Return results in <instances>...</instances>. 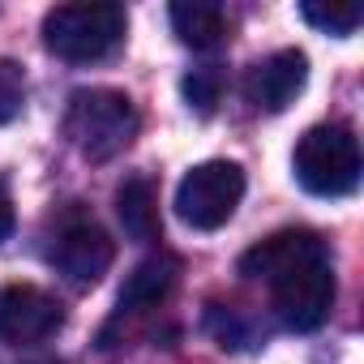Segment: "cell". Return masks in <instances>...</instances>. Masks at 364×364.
Listing matches in <instances>:
<instances>
[{"mask_svg":"<svg viewBox=\"0 0 364 364\" xmlns=\"http://www.w3.org/2000/svg\"><path fill=\"white\" fill-rule=\"evenodd\" d=\"M304 82H309V56L296 48H283V52L262 56L245 73V99L257 112H283L287 103H296Z\"/></svg>","mask_w":364,"mask_h":364,"instance_id":"cell-8","label":"cell"},{"mask_svg":"<svg viewBox=\"0 0 364 364\" xmlns=\"http://www.w3.org/2000/svg\"><path fill=\"white\" fill-rule=\"evenodd\" d=\"M60 326H65V309L43 287H35V283L0 287V343L35 347V343L52 338Z\"/></svg>","mask_w":364,"mask_h":364,"instance_id":"cell-6","label":"cell"},{"mask_svg":"<svg viewBox=\"0 0 364 364\" xmlns=\"http://www.w3.org/2000/svg\"><path fill=\"white\" fill-rule=\"evenodd\" d=\"M124 31L120 5H56L43 18V48L69 65H95L124 43Z\"/></svg>","mask_w":364,"mask_h":364,"instance_id":"cell-2","label":"cell"},{"mask_svg":"<svg viewBox=\"0 0 364 364\" xmlns=\"http://www.w3.org/2000/svg\"><path fill=\"white\" fill-rule=\"evenodd\" d=\"M326 245L317 232L309 228H287V232H274L266 240H257L245 257H240V274L245 279H262V283H274L279 274H287L291 266L309 262V257H321Z\"/></svg>","mask_w":364,"mask_h":364,"instance_id":"cell-9","label":"cell"},{"mask_svg":"<svg viewBox=\"0 0 364 364\" xmlns=\"http://www.w3.org/2000/svg\"><path fill=\"white\" fill-rule=\"evenodd\" d=\"M18 228V215H14V202H9V189H5V180H0V240H9Z\"/></svg>","mask_w":364,"mask_h":364,"instance_id":"cell-16","label":"cell"},{"mask_svg":"<svg viewBox=\"0 0 364 364\" xmlns=\"http://www.w3.org/2000/svg\"><path fill=\"white\" fill-rule=\"evenodd\" d=\"M270 296H274V313L287 330H300V334L317 330L334 309V270H330L326 253L279 274L270 283Z\"/></svg>","mask_w":364,"mask_h":364,"instance_id":"cell-5","label":"cell"},{"mask_svg":"<svg viewBox=\"0 0 364 364\" xmlns=\"http://www.w3.org/2000/svg\"><path fill=\"white\" fill-rule=\"evenodd\" d=\"M176 279H180V262H176L171 253H159V257L137 262L133 274H129L124 287H120V300H116V304H120V317H124V313H150V309H159V304L171 296Z\"/></svg>","mask_w":364,"mask_h":364,"instance_id":"cell-10","label":"cell"},{"mask_svg":"<svg viewBox=\"0 0 364 364\" xmlns=\"http://www.w3.org/2000/svg\"><path fill=\"white\" fill-rule=\"evenodd\" d=\"M219 95H223V73H219L215 65L193 69V73L185 77V99H189V107H198L202 116H206V112H215Z\"/></svg>","mask_w":364,"mask_h":364,"instance_id":"cell-15","label":"cell"},{"mask_svg":"<svg viewBox=\"0 0 364 364\" xmlns=\"http://www.w3.org/2000/svg\"><path fill=\"white\" fill-rule=\"evenodd\" d=\"M116 215H120V228L129 240H141V245H154L163 240V219H159V193L146 176H129L120 180L116 189Z\"/></svg>","mask_w":364,"mask_h":364,"instance_id":"cell-11","label":"cell"},{"mask_svg":"<svg viewBox=\"0 0 364 364\" xmlns=\"http://www.w3.org/2000/svg\"><path fill=\"white\" fill-rule=\"evenodd\" d=\"M245 198V167L228 159L198 163L176 189V215L193 232H219Z\"/></svg>","mask_w":364,"mask_h":364,"instance_id":"cell-4","label":"cell"},{"mask_svg":"<svg viewBox=\"0 0 364 364\" xmlns=\"http://www.w3.org/2000/svg\"><path fill=\"white\" fill-rule=\"evenodd\" d=\"M26 103V69L18 60H0V124L18 120Z\"/></svg>","mask_w":364,"mask_h":364,"instance_id":"cell-14","label":"cell"},{"mask_svg":"<svg viewBox=\"0 0 364 364\" xmlns=\"http://www.w3.org/2000/svg\"><path fill=\"white\" fill-rule=\"evenodd\" d=\"M300 18L309 22V26H317V31H326V35H338V39H347V35H355V26L364 22V9L360 5H317V0H304L300 5Z\"/></svg>","mask_w":364,"mask_h":364,"instance_id":"cell-13","label":"cell"},{"mask_svg":"<svg viewBox=\"0 0 364 364\" xmlns=\"http://www.w3.org/2000/svg\"><path fill=\"white\" fill-rule=\"evenodd\" d=\"M167 18H171L176 39L193 52H210L228 35V14L223 5H210V0H180V5L167 9Z\"/></svg>","mask_w":364,"mask_h":364,"instance_id":"cell-12","label":"cell"},{"mask_svg":"<svg viewBox=\"0 0 364 364\" xmlns=\"http://www.w3.org/2000/svg\"><path fill=\"white\" fill-rule=\"evenodd\" d=\"M300 189L313 198H347L360 185V141L347 124H317L291 154Z\"/></svg>","mask_w":364,"mask_h":364,"instance_id":"cell-3","label":"cell"},{"mask_svg":"<svg viewBox=\"0 0 364 364\" xmlns=\"http://www.w3.org/2000/svg\"><path fill=\"white\" fill-rule=\"evenodd\" d=\"M65 137L73 141L82 159L107 163L137 137V107L129 95L107 90V86L73 90L65 107Z\"/></svg>","mask_w":364,"mask_h":364,"instance_id":"cell-1","label":"cell"},{"mask_svg":"<svg viewBox=\"0 0 364 364\" xmlns=\"http://www.w3.org/2000/svg\"><path fill=\"white\" fill-rule=\"evenodd\" d=\"M116 262V245L99 223H69L52 245V266L73 287H95Z\"/></svg>","mask_w":364,"mask_h":364,"instance_id":"cell-7","label":"cell"}]
</instances>
